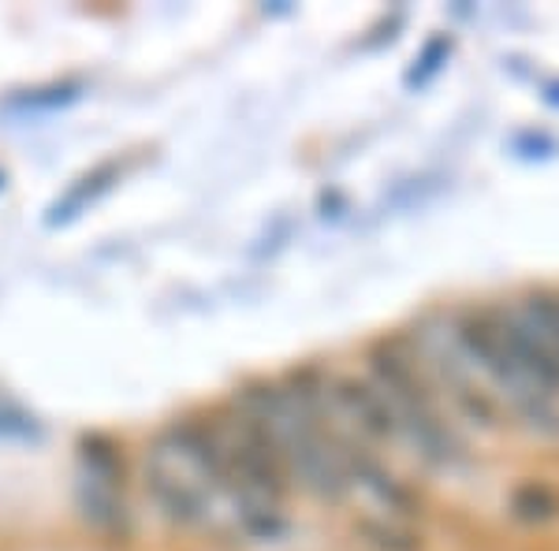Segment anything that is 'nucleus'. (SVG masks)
<instances>
[{"label": "nucleus", "instance_id": "obj_1", "mask_svg": "<svg viewBox=\"0 0 559 551\" xmlns=\"http://www.w3.org/2000/svg\"><path fill=\"white\" fill-rule=\"evenodd\" d=\"M452 339L489 387L534 429H559V366L519 310H481L452 324Z\"/></svg>", "mask_w": 559, "mask_h": 551}, {"label": "nucleus", "instance_id": "obj_4", "mask_svg": "<svg viewBox=\"0 0 559 551\" xmlns=\"http://www.w3.org/2000/svg\"><path fill=\"white\" fill-rule=\"evenodd\" d=\"M116 179H120V168H116V165L94 168L90 176L79 179V183L71 187V191H68L64 197H60L57 205H52V209H49V224H68V220H75V216L83 213L90 202H97V197H102V194L108 191V187L116 183Z\"/></svg>", "mask_w": 559, "mask_h": 551}, {"label": "nucleus", "instance_id": "obj_2", "mask_svg": "<svg viewBox=\"0 0 559 551\" xmlns=\"http://www.w3.org/2000/svg\"><path fill=\"white\" fill-rule=\"evenodd\" d=\"M369 384L381 392L388 414L395 421V436L414 447V455L429 466L452 469L466 458L459 432L448 424L432 384L421 373L418 358L403 343H381L369 355Z\"/></svg>", "mask_w": 559, "mask_h": 551}, {"label": "nucleus", "instance_id": "obj_5", "mask_svg": "<svg viewBox=\"0 0 559 551\" xmlns=\"http://www.w3.org/2000/svg\"><path fill=\"white\" fill-rule=\"evenodd\" d=\"M522 321L530 324V332L540 339V347L552 355V361L559 366V298L556 295H530L526 302L519 306Z\"/></svg>", "mask_w": 559, "mask_h": 551}, {"label": "nucleus", "instance_id": "obj_3", "mask_svg": "<svg viewBox=\"0 0 559 551\" xmlns=\"http://www.w3.org/2000/svg\"><path fill=\"white\" fill-rule=\"evenodd\" d=\"M146 492L176 526H202L216 495H224V466L213 424H176L146 458Z\"/></svg>", "mask_w": 559, "mask_h": 551}, {"label": "nucleus", "instance_id": "obj_6", "mask_svg": "<svg viewBox=\"0 0 559 551\" xmlns=\"http://www.w3.org/2000/svg\"><path fill=\"white\" fill-rule=\"evenodd\" d=\"M511 507H515V514L522 522H545V518H552V514L559 511V500L548 492L545 484H526V488H519V492H515Z\"/></svg>", "mask_w": 559, "mask_h": 551}]
</instances>
